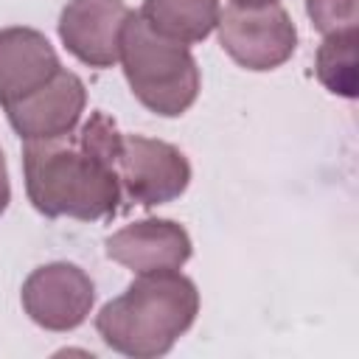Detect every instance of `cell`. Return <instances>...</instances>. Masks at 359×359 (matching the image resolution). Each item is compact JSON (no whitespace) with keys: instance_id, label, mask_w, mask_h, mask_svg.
<instances>
[{"instance_id":"obj_1","label":"cell","mask_w":359,"mask_h":359,"mask_svg":"<svg viewBox=\"0 0 359 359\" xmlns=\"http://www.w3.org/2000/svg\"><path fill=\"white\" fill-rule=\"evenodd\" d=\"M118 149L121 132L101 109L62 137L25 140L22 174L28 202L48 219L98 222L115 216L123 196L115 165Z\"/></svg>"},{"instance_id":"obj_2","label":"cell","mask_w":359,"mask_h":359,"mask_svg":"<svg viewBox=\"0 0 359 359\" xmlns=\"http://www.w3.org/2000/svg\"><path fill=\"white\" fill-rule=\"evenodd\" d=\"M199 289L180 269L137 275L123 294L104 303L95 331L107 348L132 359H157L194 325Z\"/></svg>"},{"instance_id":"obj_3","label":"cell","mask_w":359,"mask_h":359,"mask_svg":"<svg viewBox=\"0 0 359 359\" xmlns=\"http://www.w3.org/2000/svg\"><path fill=\"white\" fill-rule=\"evenodd\" d=\"M118 62L132 95L160 118H177L199 95V67L188 45L151 31L140 14L123 25Z\"/></svg>"},{"instance_id":"obj_4","label":"cell","mask_w":359,"mask_h":359,"mask_svg":"<svg viewBox=\"0 0 359 359\" xmlns=\"http://www.w3.org/2000/svg\"><path fill=\"white\" fill-rule=\"evenodd\" d=\"M222 50L241 67L264 73L292 59L297 48V28L289 11L278 3L269 6H230L216 22Z\"/></svg>"},{"instance_id":"obj_5","label":"cell","mask_w":359,"mask_h":359,"mask_svg":"<svg viewBox=\"0 0 359 359\" xmlns=\"http://www.w3.org/2000/svg\"><path fill=\"white\" fill-rule=\"evenodd\" d=\"M121 188L126 196L143 208H157L174 202L191 185L188 157L165 140L143 135H121V149L115 157Z\"/></svg>"},{"instance_id":"obj_6","label":"cell","mask_w":359,"mask_h":359,"mask_svg":"<svg viewBox=\"0 0 359 359\" xmlns=\"http://www.w3.org/2000/svg\"><path fill=\"white\" fill-rule=\"evenodd\" d=\"M22 311L45 331L79 328L95 303V283L90 275L67 261L36 266L20 289Z\"/></svg>"},{"instance_id":"obj_7","label":"cell","mask_w":359,"mask_h":359,"mask_svg":"<svg viewBox=\"0 0 359 359\" xmlns=\"http://www.w3.org/2000/svg\"><path fill=\"white\" fill-rule=\"evenodd\" d=\"M132 8L123 0H67L59 14V39L87 67H112Z\"/></svg>"},{"instance_id":"obj_8","label":"cell","mask_w":359,"mask_h":359,"mask_svg":"<svg viewBox=\"0 0 359 359\" xmlns=\"http://www.w3.org/2000/svg\"><path fill=\"white\" fill-rule=\"evenodd\" d=\"M84 107H87L84 81L62 67L48 84L20 98L17 104L6 107V118L22 140H48L73 132L84 115Z\"/></svg>"},{"instance_id":"obj_9","label":"cell","mask_w":359,"mask_h":359,"mask_svg":"<svg viewBox=\"0 0 359 359\" xmlns=\"http://www.w3.org/2000/svg\"><path fill=\"white\" fill-rule=\"evenodd\" d=\"M104 247L112 261L132 269L135 275L180 269L194 252L188 230L171 219L132 222L107 236Z\"/></svg>"},{"instance_id":"obj_10","label":"cell","mask_w":359,"mask_h":359,"mask_svg":"<svg viewBox=\"0 0 359 359\" xmlns=\"http://www.w3.org/2000/svg\"><path fill=\"white\" fill-rule=\"evenodd\" d=\"M62 70V62L48 36L28 25L0 31V107H11L48 84Z\"/></svg>"},{"instance_id":"obj_11","label":"cell","mask_w":359,"mask_h":359,"mask_svg":"<svg viewBox=\"0 0 359 359\" xmlns=\"http://www.w3.org/2000/svg\"><path fill=\"white\" fill-rule=\"evenodd\" d=\"M137 14L151 31L194 45L213 34L222 8L219 0H143Z\"/></svg>"},{"instance_id":"obj_12","label":"cell","mask_w":359,"mask_h":359,"mask_svg":"<svg viewBox=\"0 0 359 359\" xmlns=\"http://www.w3.org/2000/svg\"><path fill=\"white\" fill-rule=\"evenodd\" d=\"M356 48H359V31L325 34L314 56V73L328 93L342 98H356V90H359Z\"/></svg>"},{"instance_id":"obj_13","label":"cell","mask_w":359,"mask_h":359,"mask_svg":"<svg viewBox=\"0 0 359 359\" xmlns=\"http://www.w3.org/2000/svg\"><path fill=\"white\" fill-rule=\"evenodd\" d=\"M306 14L320 34L359 28V0H306Z\"/></svg>"},{"instance_id":"obj_14","label":"cell","mask_w":359,"mask_h":359,"mask_svg":"<svg viewBox=\"0 0 359 359\" xmlns=\"http://www.w3.org/2000/svg\"><path fill=\"white\" fill-rule=\"evenodd\" d=\"M8 202H11V182H8V168H6V157H3V151H0V216L6 213Z\"/></svg>"},{"instance_id":"obj_15","label":"cell","mask_w":359,"mask_h":359,"mask_svg":"<svg viewBox=\"0 0 359 359\" xmlns=\"http://www.w3.org/2000/svg\"><path fill=\"white\" fill-rule=\"evenodd\" d=\"M233 6H241V8H252V6H269V3H278V0H230Z\"/></svg>"}]
</instances>
